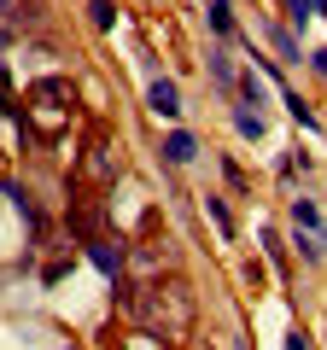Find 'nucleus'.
<instances>
[{"label": "nucleus", "mask_w": 327, "mask_h": 350, "mask_svg": "<svg viewBox=\"0 0 327 350\" xmlns=\"http://www.w3.org/2000/svg\"><path fill=\"white\" fill-rule=\"evenodd\" d=\"M70 105H76V94H70V82H36L29 88V105H24V117L41 129V135H59L64 123H70Z\"/></svg>", "instance_id": "obj_1"}, {"label": "nucleus", "mask_w": 327, "mask_h": 350, "mask_svg": "<svg viewBox=\"0 0 327 350\" xmlns=\"http://www.w3.org/2000/svg\"><path fill=\"white\" fill-rule=\"evenodd\" d=\"M205 211H211V222L222 228V234H234V216H228V204L216 199V193H211V199H205Z\"/></svg>", "instance_id": "obj_9"}, {"label": "nucleus", "mask_w": 327, "mask_h": 350, "mask_svg": "<svg viewBox=\"0 0 327 350\" xmlns=\"http://www.w3.org/2000/svg\"><path fill=\"white\" fill-rule=\"evenodd\" d=\"M88 175H94V181H112V175H117V163H112V140H105V135L88 140Z\"/></svg>", "instance_id": "obj_4"}, {"label": "nucleus", "mask_w": 327, "mask_h": 350, "mask_svg": "<svg viewBox=\"0 0 327 350\" xmlns=\"http://www.w3.org/2000/svg\"><path fill=\"white\" fill-rule=\"evenodd\" d=\"M211 29H216V36H228V29H234V12H228L222 0H211Z\"/></svg>", "instance_id": "obj_10"}, {"label": "nucleus", "mask_w": 327, "mask_h": 350, "mask_svg": "<svg viewBox=\"0 0 327 350\" xmlns=\"http://www.w3.org/2000/svg\"><path fill=\"white\" fill-rule=\"evenodd\" d=\"M287 6H292V18H298V24H304V18L315 12V0H287Z\"/></svg>", "instance_id": "obj_13"}, {"label": "nucleus", "mask_w": 327, "mask_h": 350, "mask_svg": "<svg viewBox=\"0 0 327 350\" xmlns=\"http://www.w3.org/2000/svg\"><path fill=\"white\" fill-rule=\"evenodd\" d=\"M146 105L164 117V123H176V117H181V94H176V82H164V76H158V82L146 88Z\"/></svg>", "instance_id": "obj_2"}, {"label": "nucleus", "mask_w": 327, "mask_h": 350, "mask_svg": "<svg viewBox=\"0 0 327 350\" xmlns=\"http://www.w3.org/2000/svg\"><path fill=\"white\" fill-rule=\"evenodd\" d=\"M315 12H327V0H315Z\"/></svg>", "instance_id": "obj_16"}, {"label": "nucleus", "mask_w": 327, "mask_h": 350, "mask_svg": "<svg viewBox=\"0 0 327 350\" xmlns=\"http://www.w3.org/2000/svg\"><path fill=\"white\" fill-rule=\"evenodd\" d=\"M211 76L222 88H234V64H228V53H211Z\"/></svg>", "instance_id": "obj_11"}, {"label": "nucleus", "mask_w": 327, "mask_h": 350, "mask_svg": "<svg viewBox=\"0 0 327 350\" xmlns=\"http://www.w3.org/2000/svg\"><path fill=\"white\" fill-rule=\"evenodd\" d=\"M234 123H239L246 140H263V117H257V111H234Z\"/></svg>", "instance_id": "obj_8"}, {"label": "nucleus", "mask_w": 327, "mask_h": 350, "mask_svg": "<svg viewBox=\"0 0 327 350\" xmlns=\"http://www.w3.org/2000/svg\"><path fill=\"white\" fill-rule=\"evenodd\" d=\"M275 47H280V59H298V41H292L287 29H275Z\"/></svg>", "instance_id": "obj_12"}, {"label": "nucleus", "mask_w": 327, "mask_h": 350, "mask_svg": "<svg viewBox=\"0 0 327 350\" xmlns=\"http://www.w3.org/2000/svg\"><path fill=\"white\" fill-rule=\"evenodd\" d=\"M193 152H199V146H193V135H181V129H176L170 140H164V158H170V163H187Z\"/></svg>", "instance_id": "obj_5"}, {"label": "nucleus", "mask_w": 327, "mask_h": 350, "mask_svg": "<svg viewBox=\"0 0 327 350\" xmlns=\"http://www.w3.org/2000/svg\"><path fill=\"white\" fill-rule=\"evenodd\" d=\"M292 222H298V234H315V228H322V211H315L310 199H292Z\"/></svg>", "instance_id": "obj_6"}, {"label": "nucleus", "mask_w": 327, "mask_h": 350, "mask_svg": "<svg viewBox=\"0 0 327 350\" xmlns=\"http://www.w3.org/2000/svg\"><path fill=\"white\" fill-rule=\"evenodd\" d=\"M287 350H310V338H304V333H287Z\"/></svg>", "instance_id": "obj_14"}, {"label": "nucleus", "mask_w": 327, "mask_h": 350, "mask_svg": "<svg viewBox=\"0 0 327 350\" xmlns=\"http://www.w3.org/2000/svg\"><path fill=\"white\" fill-rule=\"evenodd\" d=\"M310 64H315V70H322V76H327V47H322V53H315V59H310Z\"/></svg>", "instance_id": "obj_15"}, {"label": "nucleus", "mask_w": 327, "mask_h": 350, "mask_svg": "<svg viewBox=\"0 0 327 350\" xmlns=\"http://www.w3.org/2000/svg\"><path fill=\"white\" fill-rule=\"evenodd\" d=\"M88 257L100 262L105 275H123V262H129V257H123V245H117L112 234H100V239H88Z\"/></svg>", "instance_id": "obj_3"}, {"label": "nucleus", "mask_w": 327, "mask_h": 350, "mask_svg": "<svg viewBox=\"0 0 327 350\" xmlns=\"http://www.w3.org/2000/svg\"><path fill=\"white\" fill-rule=\"evenodd\" d=\"M88 18H94V29H112L117 24V6H112V0H88Z\"/></svg>", "instance_id": "obj_7"}]
</instances>
